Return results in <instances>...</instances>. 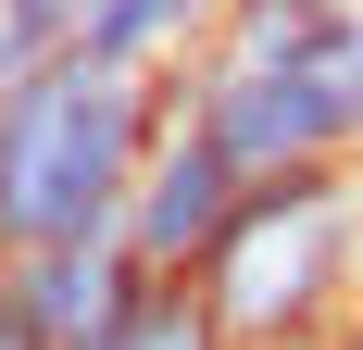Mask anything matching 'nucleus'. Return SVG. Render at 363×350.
<instances>
[{"label":"nucleus","instance_id":"nucleus-1","mask_svg":"<svg viewBox=\"0 0 363 350\" xmlns=\"http://www.w3.org/2000/svg\"><path fill=\"white\" fill-rule=\"evenodd\" d=\"M150 138H163V75H113L88 50L13 75L0 88V263L113 250Z\"/></svg>","mask_w":363,"mask_h":350},{"label":"nucleus","instance_id":"nucleus-2","mask_svg":"<svg viewBox=\"0 0 363 350\" xmlns=\"http://www.w3.org/2000/svg\"><path fill=\"white\" fill-rule=\"evenodd\" d=\"M201 313L225 350H313L363 313V150L251 175L225 238L201 250Z\"/></svg>","mask_w":363,"mask_h":350},{"label":"nucleus","instance_id":"nucleus-3","mask_svg":"<svg viewBox=\"0 0 363 350\" xmlns=\"http://www.w3.org/2000/svg\"><path fill=\"white\" fill-rule=\"evenodd\" d=\"M163 88L225 138L238 175H289V163L363 150V113H351V75L338 63H225V50H188Z\"/></svg>","mask_w":363,"mask_h":350},{"label":"nucleus","instance_id":"nucleus-4","mask_svg":"<svg viewBox=\"0 0 363 350\" xmlns=\"http://www.w3.org/2000/svg\"><path fill=\"white\" fill-rule=\"evenodd\" d=\"M238 188H251V175L225 163V138L163 88V138H150V163H138V201H125V238L113 250H125L138 276H201V250L225 238Z\"/></svg>","mask_w":363,"mask_h":350},{"label":"nucleus","instance_id":"nucleus-5","mask_svg":"<svg viewBox=\"0 0 363 350\" xmlns=\"http://www.w3.org/2000/svg\"><path fill=\"white\" fill-rule=\"evenodd\" d=\"M125 288V250H26L0 263V350H75L113 313Z\"/></svg>","mask_w":363,"mask_h":350},{"label":"nucleus","instance_id":"nucleus-6","mask_svg":"<svg viewBox=\"0 0 363 350\" xmlns=\"http://www.w3.org/2000/svg\"><path fill=\"white\" fill-rule=\"evenodd\" d=\"M225 0H88V63L113 75H176L188 50H213Z\"/></svg>","mask_w":363,"mask_h":350},{"label":"nucleus","instance_id":"nucleus-7","mask_svg":"<svg viewBox=\"0 0 363 350\" xmlns=\"http://www.w3.org/2000/svg\"><path fill=\"white\" fill-rule=\"evenodd\" d=\"M363 0H225L213 50L225 63H351Z\"/></svg>","mask_w":363,"mask_h":350},{"label":"nucleus","instance_id":"nucleus-8","mask_svg":"<svg viewBox=\"0 0 363 350\" xmlns=\"http://www.w3.org/2000/svg\"><path fill=\"white\" fill-rule=\"evenodd\" d=\"M75 350H225V338H213V313H201V288H188V276H138V263H125L113 313L88 325Z\"/></svg>","mask_w":363,"mask_h":350},{"label":"nucleus","instance_id":"nucleus-9","mask_svg":"<svg viewBox=\"0 0 363 350\" xmlns=\"http://www.w3.org/2000/svg\"><path fill=\"white\" fill-rule=\"evenodd\" d=\"M63 50H88V0H0V88Z\"/></svg>","mask_w":363,"mask_h":350},{"label":"nucleus","instance_id":"nucleus-10","mask_svg":"<svg viewBox=\"0 0 363 350\" xmlns=\"http://www.w3.org/2000/svg\"><path fill=\"white\" fill-rule=\"evenodd\" d=\"M338 75H351V113H363V26H351V63H338Z\"/></svg>","mask_w":363,"mask_h":350},{"label":"nucleus","instance_id":"nucleus-11","mask_svg":"<svg viewBox=\"0 0 363 350\" xmlns=\"http://www.w3.org/2000/svg\"><path fill=\"white\" fill-rule=\"evenodd\" d=\"M326 350H363V313H351V325H338V338H326Z\"/></svg>","mask_w":363,"mask_h":350},{"label":"nucleus","instance_id":"nucleus-12","mask_svg":"<svg viewBox=\"0 0 363 350\" xmlns=\"http://www.w3.org/2000/svg\"><path fill=\"white\" fill-rule=\"evenodd\" d=\"M313 350H326V338H313Z\"/></svg>","mask_w":363,"mask_h":350}]
</instances>
